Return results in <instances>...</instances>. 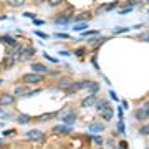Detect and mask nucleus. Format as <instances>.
<instances>
[{"label":"nucleus","mask_w":149,"mask_h":149,"mask_svg":"<svg viewBox=\"0 0 149 149\" xmlns=\"http://www.w3.org/2000/svg\"><path fill=\"white\" fill-rule=\"evenodd\" d=\"M74 53L78 55V56H83V55H85V50H83V48H78V50H76Z\"/></svg>","instance_id":"nucleus-22"},{"label":"nucleus","mask_w":149,"mask_h":149,"mask_svg":"<svg viewBox=\"0 0 149 149\" xmlns=\"http://www.w3.org/2000/svg\"><path fill=\"white\" fill-rule=\"evenodd\" d=\"M95 103H96V93H91L88 98H85V100L81 101V104H83L85 108H90V106H93Z\"/></svg>","instance_id":"nucleus-3"},{"label":"nucleus","mask_w":149,"mask_h":149,"mask_svg":"<svg viewBox=\"0 0 149 149\" xmlns=\"http://www.w3.org/2000/svg\"><path fill=\"white\" fill-rule=\"evenodd\" d=\"M134 116L138 118V119H146V118H148V104H144L143 108H141V109H138V111L134 113Z\"/></svg>","instance_id":"nucleus-5"},{"label":"nucleus","mask_w":149,"mask_h":149,"mask_svg":"<svg viewBox=\"0 0 149 149\" xmlns=\"http://www.w3.org/2000/svg\"><path fill=\"white\" fill-rule=\"evenodd\" d=\"M70 15H66V17H60V18H55V22L58 23V25H66V23H70Z\"/></svg>","instance_id":"nucleus-11"},{"label":"nucleus","mask_w":149,"mask_h":149,"mask_svg":"<svg viewBox=\"0 0 149 149\" xmlns=\"http://www.w3.org/2000/svg\"><path fill=\"white\" fill-rule=\"evenodd\" d=\"M103 118H104L106 121H109V119H111V118H113V109H111V108H108L106 111L103 113Z\"/></svg>","instance_id":"nucleus-19"},{"label":"nucleus","mask_w":149,"mask_h":149,"mask_svg":"<svg viewBox=\"0 0 149 149\" xmlns=\"http://www.w3.org/2000/svg\"><path fill=\"white\" fill-rule=\"evenodd\" d=\"M0 143H2V141H0Z\"/></svg>","instance_id":"nucleus-36"},{"label":"nucleus","mask_w":149,"mask_h":149,"mask_svg":"<svg viewBox=\"0 0 149 149\" xmlns=\"http://www.w3.org/2000/svg\"><path fill=\"white\" fill-rule=\"evenodd\" d=\"M55 133H71V126H56Z\"/></svg>","instance_id":"nucleus-13"},{"label":"nucleus","mask_w":149,"mask_h":149,"mask_svg":"<svg viewBox=\"0 0 149 149\" xmlns=\"http://www.w3.org/2000/svg\"><path fill=\"white\" fill-rule=\"evenodd\" d=\"M37 35H38L40 38H47V35H45V33H42V32H37Z\"/></svg>","instance_id":"nucleus-30"},{"label":"nucleus","mask_w":149,"mask_h":149,"mask_svg":"<svg viewBox=\"0 0 149 149\" xmlns=\"http://www.w3.org/2000/svg\"><path fill=\"white\" fill-rule=\"evenodd\" d=\"M86 27H88L86 23H83V25H76V27H74V30H85Z\"/></svg>","instance_id":"nucleus-24"},{"label":"nucleus","mask_w":149,"mask_h":149,"mask_svg":"<svg viewBox=\"0 0 149 149\" xmlns=\"http://www.w3.org/2000/svg\"><path fill=\"white\" fill-rule=\"evenodd\" d=\"M32 68H33V71H37V73H47L48 70H47V66L45 65H42V63H33L32 65Z\"/></svg>","instance_id":"nucleus-8"},{"label":"nucleus","mask_w":149,"mask_h":149,"mask_svg":"<svg viewBox=\"0 0 149 149\" xmlns=\"http://www.w3.org/2000/svg\"><path fill=\"white\" fill-rule=\"evenodd\" d=\"M22 50H23V47H20V45H17L15 43V45H13V50H10V53L8 55H10V56H17V55L22 53Z\"/></svg>","instance_id":"nucleus-9"},{"label":"nucleus","mask_w":149,"mask_h":149,"mask_svg":"<svg viewBox=\"0 0 149 149\" xmlns=\"http://www.w3.org/2000/svg\"><path fill=\"white\" fill-rule=\"evenodd\" d=\"M0 86H2V80H0Z\"/></svg>","instance_id":"nucleus-35"},{"label":"nucleus","mask_w":149,"mask_h":149,"mask_svg":"<svg viewBox=\"0 0 149 149\" xmlns=\"http://www.w3.org/2000/svg\"><path fill=\"white\" fill-rule=\"evenodd\" d=\"M33 53H35V50L33 48H23L22 50V56H20V60H27V58H30V56H33Z\"/></svg>","instance_id":"nucleus-6"},{"label":"nucleus","mask_w":149,"mask_h":149,"mask_svg":"<svg viewBox=\"0 0 149 149\" xmlns=\"http://www.w3.org/2000/svg\"><path fill=\"white\" fill-rule=\"evenodd\" d=\"M63 0H50V5H60Z\"/></svg>","instance_id":"nucleus-23"},{"label":"nucleus","mask_w":149,"mask_h":149,"mask_svg":"<svg viewBox=\"0 0 149 149\" xmlns=\"http://www.w3.org/2000/svg\"><path fill=\"white\" fill-rule=\"evenodd\" d=\"M27 93H28L27 86H17L15 88V95H27Z\"/></svg>","instance_id":"nucleus-16"},{"label":"nucleus","mask_w":149,"mask_h":149,"mask_svg":"<svg viewBox=\"0 0 149 149\" xmlns=\"http://www.w3.org/2000/svg\"><path fill=\"white\" fill-rule=\"evenodd\" d=\"M13 101H15V98L12 95H2L0 96V103H2V104H13Z\"/></svg>","instance_id":"nucleus-7"},{"label":"nucleus","mask_w":149,"mask_h":149,"mask_svg":"<svg viewBox=\"0 0 149 149\" xmlns=\"http://www.w3.org/2000/svg\"><path fill=\"white\" fill-rule=\"evenodd\" d=\"M118 129H119V133H124V124L119 123V124H118Z\"/></svg>","instance_id":"nucleus-26"},{"label":"nucleus","mask_w":149,"mask_h":149,"mask_svg":"<svg viewBox=\"0 0 149 149\" xmlns=\"http://www.w3.org/2000/svg\"><path fill=\"white\" fill-rule=\"evenodd\" d=\"M22 80L25 81V83H38V81H42V74H35V73H28V74H25Z\"/></svg>","instance_id":"nucleus-1"},{"label":"nucleus","mask_w":149,"mask_h":149,"mask_svg":"<svg viewBox=\"0 0 149 149\" xmlns=\"http://www.w3.org/2000/svg\"><path fill=\"white\" fill-rule=\"evenodd\" d=\"M71 85V80H61V83L58 85V88H68Z\"/></svg>","instance_id":"nucleus-20"},{"label":"nucleus","mask_w":149,"mask_h":149,"mask_svg":"<svg viewBox=\"0 0 149 149\" xmlns=\"http://www.w3.org/2000/svg\"><path fill=\"white\" fill-rule=\"evenodd\" d=\"M90 129H91V131H103V129H104V126H103V124H100V123H91Z\"/></svg>","instance_id":"nucleus-15"},{"label":"nucleus","mask_w":149,"mask_h":149,"mask_svg":"<svg viewBox=\"0 0 149 149\" xmlns=\"http://www.w3.org/2000/svg\"><path fill=\"white\" fill-rule=\"evenodd\" d=\"M56 37H60V38H68V35H65V33H56Z\"/></svg>","instance_id":"nucleus-29"},{"label":"nucleus","mask_w":149,"mask_h":149,"mask_svg":"<svg viewBox=\"0 0 149 149\" xmlns=\"http://www.w3.org/2000/svg\"><path fill=\"white\" fill-rule=\"evenodd\" d=\"M88 88H90L91 93H98V90H100V86H98V83H93V81H90V85H88Z\"/></svg>","instance_id":"nucleus-18"},{"label":"nucleus","mask_w":149,"mask_h":149,"mask_svg":"<svg viewBox=\"0 0 149 149\" xmlns=\"http://www.w3.org/2000/svg\"><path fill=\"white\" fill-rule=\"evenodd\" d=\"M0 42H3V43H7V45H12V47H13V45L17 43V40L15 38H12V37H8V35H5V37L0 38Z\"/></svg>","instance_id":"nucleus-10"},{"label":"nucleus","mask_w":149,"mask_h":149,"mask_svg":"<svg viewBox=\"0 0 149 149\" xmlns=\"http://www.w3.org/2000/svg\"><path fill=\"white\" fill-rule=\"evenodd\" d=\"M23 15H25V17H28V18H35V15H33V13H30V12H27V13H23Z\"/></svg>","instance_id":"nucleus-27"},{"label":"nucleus","mask_w":149,"mask_h":149,"mask_svg":"<svg viewBox=\"0 0 149 149\" xmlns=\"http://www.w3.org/2000/svg\"><path fill=\"white\" fill-rule=\"evenodd\" d=\"M141 40H148V33H143L141 35Z\"/></svg>","instance_id":"nucleus-32"},{"label":"nucleus","mask_w":149,"mask_h":149,"mask_svg":"<svg viewBox=\"0 0 149 149\" xmlns=\"http://www.w3.org/2000/svg\"><path fill=\"white\" fill-rule=\"evenodd\" d=\"M35 3H42V0H35Z\"/></svg>","instance_id":"nucleus-33"},{"label":"nucleus","mask_w":149,"mask_h":149,"mask_svg":"<svg viewBox=\"0 0 149 149\" xmlns=\"http://www.w3.org/2000/svg\"><path fill=\"white\" fill-rule=\"evenodd\" d=\"M74 119H76V113H74V111H68L63 118H61V121L66 123V124H70V126L74 123Z\"/></svg>","instance_id":"nucleus-2"},{"label":"nucleus","mask_w":149,"mask_h":149,"mask_svg":"<svg viewBox=\"0 0 149 149\" xmlns=\"http://www.w3.org/2000/svg\"><path fill=\"white\" fill-rule=\"evenodd\" d=\"M141 134H143V136L148 134V126H143V128H141Z\"/></svg>","instance_id":"nucleus-25"},{"label":"nucleus","mask_w":149,"mask_h":149,"mask_svg":"<svg viewBox=\"0 0 149 149\" xmlns=\"http://www.w3.org/2000/svg\"><path fill=\"white\" fill-rule=\"evenodd\" d=\"M129 28H118L116 30V33H121V32H128Z\"/></svg>","instance_id":"nucleus-28"},{"label":"nucleus","mask_w":149,"mask_h":149,"mask_svg":"<svg viewBox=\"0 0 149 149\" xmlns=\"http://www.w3.org/2000/svg\"><path fill=\"white\" fill-rule=\"evenodd\" d=\"M8 2V5H12V7H22L25 2L23 0H7Z\"/></svg>","instance_id":"nucleus-17"},{"label":"nucleus","mask_w":149,"mask_h":149,"mask_svg":"<svg viewBox=\"0 0 149 149\" xmlns=\"http://www.w3.org/2000/svg\"><path fill=\"white\" fill-rule=\"evenodd\" d=\"M3 134H5V136H12V134H13V131H12V129H10V131H5V133H3Z\"/></svg>","instance_id":"nucleus-31"},{"label":"nucleus","mask_w":149,"mask_h":149,"mask_svg":"<svg viewBox=\"0 0 149 149\" xmlns=\"http://www.w3.org/2000/svg\"><path fill=\"white\" fill-rule=\"evenodd\" d=\"M17 121L20 123V124H27V123L30 121V116H28V114H18V116H17Z\"/></svg>","instance_id":"nucleus-12"},{"label":"nucleus","mask_w":149,"mask_h":149,"mask_svg":"<svg viewBox=\"0 0 149 149\" xmlns=\"http://www.w3.org/2000/svg\"><path fill=\"white\" fill-rule=\"evenodd\" d=\"M95 104H96V109H98V111H103V109L108 106V100H101V101L95 103Z\"/></svg>","instance_id":"nucleus-14"},{"label":"nucleus","mask_w":149,"mask_h":149,"mask_svg":"<svg viewBox=\"0 0 149 149\" xmlns=\"http://www.w3.org/2000/svg\"><path fill=\"white\" fill-rule=\"evenodd\" d=\"M0 114H2V108H0Z\"/></svg>","instance_id":"nucleus-34"},{"label":"nucleus","mask_w":149,"mask_h":149,"mask_svg":"<svg viewBox=\"0 0 149 149\" xmlns=\"http://www.w3.org/2000/svg\"><path fill=\"white\" fill-rule=\"evenodd\" d=\"M27 136H28V139H32V141H40V139H43V133L38 131V129H33V131L27 133Z\"/></svg>","instance_id":"nucleus-4"},{"label":"nucleus","mask_w":149,"mask_h":149,"mask_svg":"<svg viewBox=\"0 0 149 149\" xmlns=\"http://www.w3.org/2000/svg\"><path fill=\"white\" fill-rule=\"evenodd\" d=\"M116 5H118L116 2H113V3H108V5H104V7H103V10H111V8H114Z\"/></svg>","instance_id":"nucleus-21"}]
</instances>
